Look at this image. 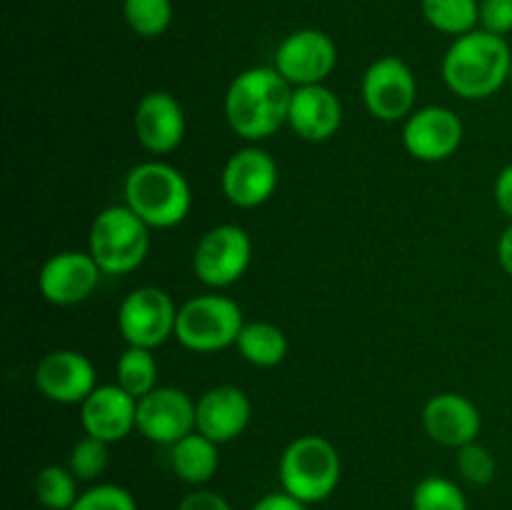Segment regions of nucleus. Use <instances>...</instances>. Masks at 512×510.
I'll return each instance as SVG.
<instances>
[{
	"mask_svg": "<svg viewBox=\"0 0 512 510\" xmlns=\"http://www.w3.org/2000/svg\"><path fill=\"white\" fill-rule=\"evenodd\" d=\"M178 305L155 285L130 290L118 308V330L128 345L155 350L175 338Z\"/></svg>",
	"mask_w": 512,
	"mask_h": 510,
	"instance_id": "7",
	"label": "nucleus"
},
{
	"mask_svg": "<svg viewBox=\"0 0 512 510\" xmlns=\"http://www.w3.org/2000/svg\"><path fill=\"white\" fill-rule=\"evenodd\" d=\"M115 378H118L115 383L120 388L128 390L138 400L158 388V360H155L153 350L128 345L115 365Z\"/></svg>",
	"mask_w": 512,
	"mask_h": 510,
	"instance_id": "24",
	"label": "nucleus"
},
{
	"mask_svg": "<svg viewBox=\"0 0 512 510\" xmlns=\"http://www.w3.org/2000/svg\"><path fill=\"white\" fill-rule=\"evenodd\" d=\"M70 510H138L133 493L115 483H100L80 493Z\"/></svg>",
	"mask_w": 512,
	"mask_h": 510,
	"instance_id": "30",
	"label": "nucleus"
},
{
	"mask_svg": "<svg viewBox=\"0 0 512 510\" xmlns=\"http://www.w3.org/2000/svg\"><path fill=\"white\" fill-rule=\"evenodd\" d=\"M35 388L60 405H80L95 388V368L78 350H50L35 365Z\"/></svg>",
	"mask_w": 512,
	"mask_h": 510,
	"instance_id": "15",
	"label": "nucleus"
},
{
	"mask_svg": "<svg viewBox=\"0 0 512 510\" xmlns=\"http://www.w3.org/2000/svg\"><path fill=\"white\" fill-rule=\"evenodd\" d=\"M510 83H512V65H510Z\"/></svg>",
	"mask_w": 512,
	"mask_h": 510,
	"instance_id": "36",
	"label": "nucleus"
},
{
	"mask_svg": "<svg viewBox=\"0 0 512 510\" xmlns=\"http://www.w3.org/2000/svg\"><path fill=\"white\" fill-rule=\"evenodd\" d=\"M363 103L373 118L383 123H398L415 110L418 83L405 60L385 55L368 65L363 75Z\"/></svg>",
	"mask_w": 512,
	"mask_h": 510,
	"instance_id": "9",
	"label": "nucleus"
},
{
	"mask_svg": "<svg viewBox=\"0 0 512 510\" xmlns=\"http://www.w3.org/2000/svg\"><path fill=\"white\" fill-rule=\"evenodd\" d=\"M250 415L253 403L238 385H215L195 400V430L218 445L240 438L248 428Z\"/></svg>",
	"mask_w": 512,
	"mask_h": 510,
	"instance_id": "18",
	"label": "nucleus"
},
{
	"mask_svg": "<svg viewBox=\"0 0 512 510\" xmlns=\"http://www.w3.org/2000/svg\"><path fill=\"white\" fill-rule=\"evenodd\" d=\"M250 510H308V505L283 490V493H268L265 498H260Z\"/></svg>",
	"mask_w": 512,
	"mask_h": 510,
	"instance_id": "33",
	"label": "nucleus"
},
{
	"mask_svg": "<svg viewBox=\"0 0 512 510\" xmlns=\"http://www.w3.org/2000/svg\"><path fill=\"white\" fill-rule=\"evenodd\" d=\"M280 485L305 505L323 503L340 485L343 460L338 448L323 435H300L280 455Z\"/></svg>",
	"mask_w": 512,
	"mask_h": 510,
	"instance_id": "4",
	"label": "nucleus"
},
{
	"mask_svg": "<svg viewBox=\"0 0 512 510\" xmlns=\"http://www.w3.org/2000/svg\"><path fill=\"white\" fill-rule=\"evenodd\" d=\"M338 63L335 40L325 30L300 28L285 35L283 43L275 50V70L288 80L293 88L303 85H320Z\"/></svg>",
	"mask_w": 512,
	"mask_h": 510,
	"instance_id": "10",
	"label": "nucleus"
},
{
	"mask_svg": "<svg viewBox=\"0 0 512 510\" xmlns=\"http://www.w3.org/2000/svg\"><path fill=\"white\" fill-rule=\"evenodd\" d=\"M123 18L140 38H158L173 23L170 0H123Z\"/></svg>",
	"mask_w": 512,
	"mask_h": 510,
	"instance_id": "26",
	"label": "nucleus"
},
{
	"mask_svg": "<svg viewBox=\"0 0 512 510\" xmlns=\"http://www.w3.org/2000/svg\"><path fill=\"white\" fill-rule=\"evenodd\" d=\"M243 325V310L233 298L198 295L178 308L175 338L193 353H215L235 345Z\"/></svg>",
	"mask_w": 512,
	"mask_h": 510,
	"instance_id": "6",
	"label": "nucleus"
},
{
	"mask_svg": "<svg viewBox=\"0 0 512 510\" xmlns=\"http://www.w3.org/2000/svg\"><path fill=\"white\" fill-rule=\"evenodd\" d=\"M108 460V443L93 438V435H83V438L75 440V445L70 448L68 468L73 470V475L80 483H88V480H95L98 475L105 473Z\"/></svg>",
	"mask_w": 512,
	"mask_h": 510,
	"instance_id": "28",
	"label": "nucleus"
},
{
	"mask_svg": "<svg viewBox=\"0 0 512 510\" xmlns=\"http://www.w3.org/2000/svg\"><path fill=\"white\" fill-rule=\"evenodd\" d=\"M250 258L253 240L240 225H215L195 245L193 273L208 288H228L243 278Z\"/></svg>",
	"mask_w": 512,
	"mask_h": 510,
	"instance_id": "8",
	"label": "nucleus"
},
{
	"mask_svg": "<svg viewBox=\"0 0 512 510\" xmlns=\"http://www.w3.org/2000/svg\"><path fill=\"white\" fill-rule=\"evenodd\" d=\"M512 50L500 35L475 28L453 40L443 58V80L465 100H483L510 83Z\"/></svg>",
	"mask_w": 512,
	"mask_h": 510,
	"instance_id": "2",
	"label": "nucleus"
},
{
	"mask_svg": "<svg viewBox=\"0 0 512 510\" xmlns=\"http://www.w3.org/2000/svg\"><path fill=\"white\" fill-rule=\"evenodd\" d=\"M463 120L443 105L413 110L403 125V145L415 160L440 163L463 143Z\"/></svg>",
	"mask_w": 512,
	"mask_h": 510,
	"instance_id": "14",
	"label": "nucleus"
},
{
	"mask_svg": "<svg viewBox=\"0 0 512 510\" xmlns=\"http://www.w3.org/2000/svg\"><path fill=\"white\" fill-rule=\"evenodd\" d=\"M498 260H500V265H503L505 273L512 278V220L498 240Z\"/></svg>",
	"mask_w": 512,
	"mask_h": 510,
	"instance_id": "35",
	"label": "nucleus"
},
{
	"mask_svg": "<svg viewBox=\"0 0 512 510\" xmlns=\"http://www.w3.org/2000/svg\"><path fill=\"white\" fill-rule=\"evenodd\" d=\"M103 270L93 260L88 250H63L50 255L38 275V288L48 303L70 308L95 293Z\"/></svg>",
	"mask_w": 512,
	"mask_h": 510,
	"instance_id": "13",
	"label": "nucleus"
},
{
	"mask_svg": "<svg viewBox=\"0 0 512 510\" xmlns=\"http://www.w3.org/2000/svg\"><path fill=\"white\" fill-rule=\"evenodd\" d=\"M413 510H468V498L458 483L428 475L413 490Z\"/></svg>",
	"mask_w": 512,
	"mask_h": 510,
	"instance_id": "27",
	"label": "nucleus"
},
{
	"mask_svg": "<svg viewBox=\"0 0 512 510\" xmlns=\"http://www.w3.org/2000/svg\"><path fill=\"white\" fill-rule=\"evenodd\" d=\"M420 10L435 30L455 38L480 25V0H420Z\"/></svg>",
	"mask_w": 512,
	"mask_h": 510,
	"instance_id": "23",
	"label": "nucleus"
},
{
	"mask_svg": "<svg viewBox=\"0 0 512 510\" xmlns=\"http://www.w3.org/2000/svg\"><path fill=\"white\" fill-rule=\"evenodd\" d=\"M170 465H173L175 475H178L180 480H185V483H208V480H213V475L218 473L220 468L218 443L210 440L208 435L193 430V433L185 435L183 440L170 445Z\"/></svg>",
	"mask_w": 512,
	"mask_h": 510,
	"instance_id": "21",
	"label": "nucleus"
},
{
	"mask_svg": "<svg viewBox=\"0 0 512 510\" xmlns=\"http://www.w3.org/2000/svg\"><path fill=\"white\" fill-rule=\"evenodd\" d=\"M125 205L148 228H175L183 223L193 205L188 178L163 160H145L130 168L123 183Z\"/></svg>",
	"mask_w": 512,
	"mask_h": 510,
	"instance_id": "3",
	"label": "nucleus"
},
{
	"mask_svg": "<svg viewBox=\"0 0 512 510\" xmlns=\"http://www.w3.org/2000/svg\"><path fill=\"white\" fill-rule=\"evenodd\" d=\"M195 430V400L173 385H158L138 400V433L150 443L175 445Z\"/></svg>",
	"mask_w": 512,
	"mask_h": 510,
	"instance_id": "11",
	"label": "nucleus"
},
{
	"mask_svg": "<svg viewBox=\"0 0 512 510\" xmlns=\"http://www.w3.org/2000/svg\"><path fill=\"white\" fill-rule=\"evenodd\" d=\"M495 203L512 220V163L505 165L495 180Z\"/></svg>",
	"mask_w": 512,
	"mask_h": 510,
	"instance_id": "34",
	"label": "nucleus"
},
{
	"mask_svg": "<svg viewBox=\"0 0 512 510\" xmlns=\"http://www.w3.org/2000/svg\"><path fill=\"white\" fill-rule=\"evenodd\" d=\"M178 510H233V505L213 490H193L180 500Z\"/></svg>",
	"mask_w": 512,
	"mask_h": 510,
	"instance_id": "32",
	"label": "nucleus"
},
{
	"mask_svg": "<svg viewBox=\"0 0 512 510\" xmlns=\"http://www.w3.org/2000/svg\"><path fill=\"white\" fill-rule=\"evenodd\" d=\"M80 425L85 435H93L108 445L118 443L138 430V398L118 383L98 385L80 403Z\"/></svg>",
	"mask_w": 512,
	"mask_h": 510,
	"instance_id": "16",
	"label": "nucleus"
},
{
	"mask_svg": "<svg viewBox=\"0 0 512 510\" xmlns=\"http://www.w3.org/2000/svg\"><path fill=\"white\" fill-rule=\"evenodd\" d=\"M150 250V228L128 208L108 205L90 223L88 253L105 275H125L145 263Z\"/></svg>",
	"mask_w": 512,
	"mask_h": 510,
	"instance_id": "5",
	"label": "nucleus"
},
{
	"mask_svg": "<svg viewBox=\"0 0 512 510\" xmlns=\"http://www.w3.org/2000/svg\"><path fill=\"white\" fill-rule=\"evenodd\" d=\"M78 483L73 470L63 465H45L35 475V498L48 510H70L80 498Z\"/></svg>",
	"mask_w": 512,
	"mask_h": 510,
	"instance_id": "25",
	"label": "nucleus"
},
{
	"mask_svg": "<svg viewBox=\"0 0 512 510\" xmlns=\"http://www.w3.org/2000/svg\"><path fill=\"white\" fill-rule=\"evenodd\" d=\"M455 465H458L460 478L470 485H490L495 480V475H498V460L478 440L458 448Z\"/></svg>",
	"mask_w": 512,
	"mask_h": 510,
	"instance_id": "29",
	"label": "nucleus"
},
{
	"mask_svg": "<svg viewBox=\"0 0 512 510\" xmlns=\"http://www.w3.org/2000/svg\"><path fill=\"white\" fill-rule=\"evenodd\" d=\"M293 85L275 70L258 65L235 75L225 93V118L243 140H265L288 125Z\"/></svg>",
	"mask_w": 512,
	"mask_h": 510,
	"instance_id": "1",
	"label": "nucleus"
},
{
	"mask_svg": "<svg viewBox=\"0 0 512 510\" xmlns=\"http://www.w3.org/2000/svg\"><path fill=\"white\" fill-rule=\"evenodd\" d=\"M423 428L430 440L448 448H463V445L478 440L483 418L478 405L460 393H438L425 403Z\"/></svg>",
	"mask_w": 512,
	"mask_h": 510,
	"instance_id": "19",
	"label": "nucleus"
},
{
	"mask_svg": "<svg viewBox=\"0 0 512 510\" xmlns=\"http://www.w3.org/2000/svg\"><path fill=\"white\" fill-rule=\"evenodd\" d=\"M288 125L303 140L325 143L343 125V105H340V98L325 83L293 88Z\"/></svg>",
	"mask_w": 512,
	"mask_h": 510,
	"instance_id": "20",
	"label": "nucleus"
},
{
	"mask_svg": "<svg viewBox=\"0 0 512 510\" xmlns=\"http://www.w3.org/2000/svg\"><path fill=\"white\" fill-rule=\"evenodd\" d=\"M480 28L500 38L512 33V0H480Z\"/></svg>",
	"mask_w": 512,
	"mask_h": 510,
	"instance_id": "31",
	"label": "nucleus"
},
{
	"mask_svg": "<svg viewBox=\"0 0 512 510\" xmlns=\"http://www.w3.org/2000/svg\"><path fill=\"white\" fill-rule=\"evenodd\" d=\"M278 180V163L273 160V155L255 145L230 155L223 175H220L225 198L235 208H258V205L268 203L278 188Z\"/></svg>",
	"mask_w": 512,
	"mask_h": 510,
	"instance_id": "12",
	"label": "nucleus"
},
{
	"mask_svg": "<svg viewBox=\"0 0 512 510\" xmlns=\"http://www.w3.org/2000/svg\"><path fill=\"white\" fill-rule=\"evenodd\" d=\"M135 138L148 153H173L185 138V110L175 95L153 90L143 95L133 115Z\"/></svg>",
	"mask_w": 512,
	"mask_h": 510,
	"instance_id": "17",
	"label": "nucleus"
},
{
	"mask_svg": "<svg viewBox=\"0 0 512 510\" xmlns=\"http://www.w3.org/2000/svg\"><path fill=\"white\" fill-rule=\"evenodd\" d=\"M235 348L255 368H275L288 355V338L278 325L268 320H253L243 325Z\"/></svg>",
	"mask_w": 512,
	"mask_h": 510,
	"instance_id": "22",
	"label": "nucleus"
}]
</instances>
